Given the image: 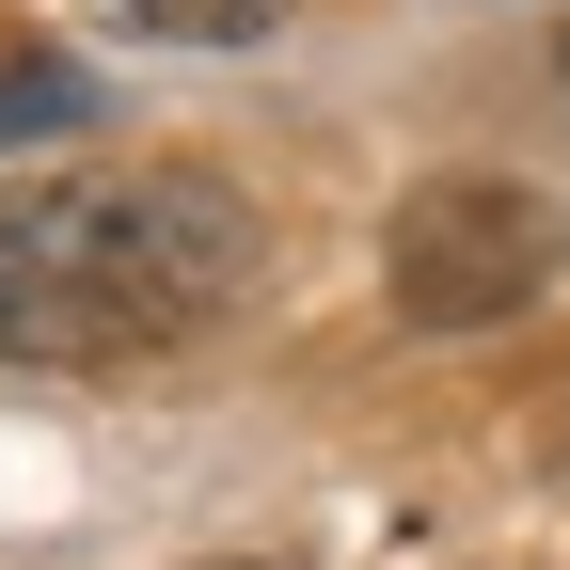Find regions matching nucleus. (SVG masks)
<instances>
[{
    "mask_svg": "<svg viewBox=\"0 0 570 570\" xmlns=\"http://www.w3.org/2000/svg\"><path fill=\"white\" fill-rule=\"evenodd\" d=\"M554 269H570V223H554L523 175H428V190H396L381 302L412 333H491V317H523Z\"/></svg>",
    "mask_w": 570,
    "mask_h": 570,
    "instance_id": "f03ea898",
    "label": "nucleus"
},
{
    "mask_svg": "<svg viewBox=\"0 0 570 570\" xmlns=\"http://www.w3.org/2000/svg\"><path fill=\"white\" fill-rule=\"evenodd\" d=\"M254 285V206L223 175H80L0 206V365H111L175 348Z\"/></svg>",
    "mask_w": 570,
    "mask_h": 570,
    "instance_id": "f257e3e1",
    "label": "nucleus"
},
{
    "mask_svg": "<svg viewBox=\"0 0 570 570\" xmlns=\"http://www.w3.org/2000/svg\"><path fill=\"white\" fill-rule=\"evenodd\" d=\"M554 80H570V48H554Z\"/></svg>",
    "mask_w": 570,
    "mask_h": 570,
    "instance_id": "39448f33",
    "label": "nucleus"
},
{
    "mask_svg": "<svg viewBox=\"0 0 570 570\" xmlns=\"http://www.w3.org/2000/svg\"><path fill=\"white\" fill-rule=\"evenodd\" d=\"M96 17H127V32H175V48H254L285 0H96Z\"/></svg>",
    "mask_w": 570,
    "mask_h": 570,
    "instance_id": "20e7f679",
    "label": "nucleus"
},
{
    "mask_svg": "<svg viewBox=\"0 0 570 570\" xmlns=\"http://www.w3.org/2000/svg\"><path fill=\"white\" fill-rule=\"evenodd\" d=\"M96 111V80L63 48H0V142H32V127H80Z\"/></svg>",
    "mask_w": 570,
    "mask_h": 570,
    "instance_id": "7ed1b4c3",
    "label": "nucleus"
}]
</instances>
